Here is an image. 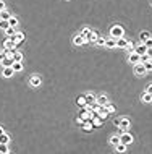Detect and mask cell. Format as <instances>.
I'll return each mask as SVG.
<instances>
[{"label": "cell", "instance_id": "1", "mask_svg": "<svg viewBox=\"0 0 152 154\" xmlns=\"http://www.w3.org/2000/svg\"><path fill=\"white\" fill-rule=\"evenodd\" d=\"M123 34H125V29L121 25H113L110 28V37L118 39V37H123Z\"/></svg>", "mask_w": 152, "mask_h": 154}, {"label": "cell", "instance_id": "2", "mask_svg": "<svg viewBox=\"0 0 152 154\" xmlns=\"http://www.w3.org/2000/svg\"><path fill=\"white\" fill-rule=\"evenodd\" d=\"M117 125H118V128H120L121 131H126V130L129 128V125H131V122H129L128 117H121V119L117 122Z\"/></svg>", "mask_w": 152, "mask_h": 154}, {"label": "cell", "instance_id": "3", "mask_svg": "<svg viewBox=\"0 0 152 154\" xmlns=\"http://www.w3.org/2000/svg\"><path fill=\"white\" fill-rule=\"evenodd\" d=\"M29 84H31L32 88H39L42 84V78L39 76V75H31V76H29Z\"/></svg>", "mask_w": 152, "mask_h": 154}, {"label": "cell", "instance_id": "4", "mask_svg": "<svg viewBox=\"0 0 152 154\" xmlns=\"http://www.w3.org/2000/svg\"><path fill=\"white\" fill-rule=\"evenodd\" d=\"M120 143H125V144H131L133 143V136L128 133V131H123L120 135Z\"/></svg>", "mask_w": 152, "mask_h": 154}, {"label": "cell", "instance_id": "5", "mask_svg": "<svg viewBox=\"0 0 152 154\" xmlns=\"http://www.w3.org/2000/svg\"><path fill=\"white\" fill-rule=\"evenodd\" d=\"M146 73H147V71H146L144 65H142V63H136L134 65V75H138V76H144Z\"/></svg>", "mask_w": 152, "mask_h": 154}, {"label": "cell", "instance_id": "6", "mask_svg": "<svg viewBox=\"0 0 152 154\" xmlns=\"http://www.w3.org/2000/svg\"><path fill=\"white\" fill-rule=\"evenodd\" d=\"M128 60H129V63H133V65H136V63H141V57H139L136 52H129Z\"/></svg>", "mask_w": 152, "mask_h": 154}, {"label": "cell", "instance_id": "7", "mask_svg": "<svg viewBox=\"0 0 152 154\" xmlns=\"http://www.w3.org/2000/svg\"><path fill=\"white\" fill-rule=\"evenodd\" d=\"M73 44H75V46H83V44H86V39L81 34H76L75 37H73Z\"/></svg>", "mask_w": 152, "mask_h": 154}, {"label": "cell", "instance_id": "8", "mask_svg": "<svg viewBox=\"0 0 152 154\" xmlns=\"http://www.w3.org/2000/svg\"><path fill=\"white\" fill-rule=\"evenodd\" d=\"M96 112L99 114L100 117H104V119H105V117L108 115V114H110V112H108V110H107V107H105V105H99V107H97V110H96Z\"/></svg>", "mask_w": 152, "mask_h": 154}, {"label": "cell", "instance_id": "9", "mask_svg": "<svg viewBox=\"0 0 152 154\" xmlns=\"http://www.w3.org/2000/svg\"><path fill=\"white\" fill-rule=\"evenodd\" d=\"M11 39H13L15 44L18 46V44H21V42L24 41V34H23V32H18V31H16V32H15V36H13Z\"/></svg>", "mask_w": 152, "mask_h": 154}, {"label": "cell", "instance_id": "10", "mask_svg": "<svg viewBox=\"0 0 152 154\" xmlns=\"http://www.w3.org/2000/svg\"><path fill=\"white\" fill-rule=\"evenodd\" d=\"M117 47H120V49H126V47H128V39L118 37L117 39Z\"/></svg>", "mask_w": 152, "mask_h": 154}, {"label": "cell", "instance_id": "11", "mask_svg": "<svg viewBox=\"0 0 152 154\" xmlns=\"http://www.w3.org/2000/svg\"><path fill=\"white\" fill-rule=\"evenodd\" d=\"M96 102H97L99 105H107V104H108V97H107L105 94H102V96H97Z\"/></svg>", "mask_w": 152, "mask_h": 154}, {"label": "cell", "instance_id": "12", "mask_svg": "<svg viewBox=\"0 0 152 154\" xmlns=\"http://www.w3.org/2000/svg\"><path fill=\"white\" fill-rule=\"evenodd\" d=\"M105 47H108V49H113V47H117V39H115V37L105 39Z\"/></svg>", "mask_w": 152, "mask_h": 154}, {"label": "cell", "instance_id": "13", "mask_svg": "<svg viewBox=\"0 0 152 154\" xmlns=\"http://www.w3.org/2000/svg\"><path fill=\"white\" fill-rule=\"evenodd\" d=\"M13 68L11 67H4V71H2V75H4V78H11L13 76Z\"/></svg>", "mask_w": 152, "mask_h": 154}, {"label": "cell", "instance_id": "14", "mask_svg": "<svg viewBox=\"0 0 152 154\" xmlns=\"http://www.w3.org/2000/svg\"><path fill=\"white\" fill-rule=\"evenodd\" d=\"M134 52L138 54V55H142V54H146V52H147V47H146L144 44L141 42V44H139L138 47H134Z\"/></svg>", "mask_w": 152, "mask_h": 154}, {"label": "cell", "instance_id": "15", "mask_svg": "<svg viewBox=\"0 0 152 154\" xmlns=\"http://www.w3.org/2000/svg\"><path fill=\"white\" fill-rule=\"evenodd\" d=\"M0 63H2L4 67H11V65H13V57H11V55H7Z\"/></svg>", "mask_w": 152, "mask_h": 154}, {"label": "cell", "instance_id": "16", "mask_svg": "<svg viewBox=\"0 0 152 154\" xmlns=\"http://www.w3.org/2000/svg\"><path fill=\"white\" fill-rule=\"evenodd\" d=\"M104 123V117H100V115H96L92 117V126H99Z\"/></svg>", "mask_w": 152, "mask_h": 154}, {"label": "cell", "instance_id": "17", "mask_svg": "<svg viewBox=\"0 0 152 154\" xmlns=\"http://www.w3.org/2000/svg\"><path fill=\"white\" fill-rule=\"evenodd\" d=\"M141 101L142 102H146V104H151L152 102V94H149V93H142V96H141Z\"/></svg>", "mask_w": 152, "mask_h": 154}, {"label": "cell", "instance_id": "18", "mask_svg": "<svg viewBox=\"0 0 152 154\" xmlns=\"http://www.w3.org/2000/svg\"><path fill=\"white\" fill-rule=\"evenodd\" d=\"M11 57H13V62H21V60H23V54L18 52V50H13V52H11Z\"/></svg>", "mask_w": 152, "mask_h": 154}, {"label": "cell", "instance_id": "19", "mask_svg": "<svg viewBox=\"0 0 152 154\" xmlns=\"http://www.w3.org/2000/svg\"><path fill=\"white\" fill-rule=\"evenodd\" d=\"M84 99H86V104L89 105V104H94L97 97H96V96L92 94V93H91V94H86V96H84Z\"/></svg>", "mask_w": 152, "mask_h": 154}, {"label": "cell", "instance_id": "20", "mask_svg": "<svg viewBox=\"0 0 152 154\" xmlns=\"http://www.w3.org/2000/svg\"><path fill=\"white\" fill-rule=\"evenodd\" d=\"M76 104L80 105V107H81V109L87 107V104H86V99H84V96H80V97L76 99Z\"/></svg>", "mask_w": 152, "mask_h": 154}, {"label": "cell", "instance_id": "21", "mask_svg": "<svg viewBox=\"0 0 152 154\" xmlns=\"http://www.w3.org/2000/svg\"><path fill=\"white\" fill-rule=\"evenodd\" d=\"M11 16H13V15H11L10 11H7V10H2V11H0V20H10Z\"/></svg>", "mask_w": 152, "mask_h": 154}, {"label": "cell", "instance_id": "22", "mask_svg": "<svg viewBox=\"0 0 152 154\" xmlns=\"http://www.w3.org/2000/svg\"><path fill=\"white\" fill-rule=\"evenodd\" d=\"M96 39H97V32L96 31H91L89 34H87V37H86V42L89 41V42H96Z\"/></svg>", "mask_w": 152, "mask_h": 154}, {"label": "cell", "instance_id": "23", "mask_svg": "<svg viewBox=\"0 0 152 154\" xmlns=\"http://www.w3.org/2000/svg\"><path fill=\"white\" fill-rule=\"evenodd\" d=\"M11 68H13L15 73H16V71H21V70H23V63H21V62H13Z\"/></svg>", "mask_w": 152, "mask_h": 154}, {"label": "cell", "instance_id": "24", "mask_svg": "<svg viewBox=\"0 0 152 154\" xmlns=\"http://www.w3.org/2000/svg\"><path fill=\"white\" fill-rule=\"evenodd\" d=\"M126 148H128V144H125V143H118L117 146H115V149H117V153H125V151H126Z\"/></svg>", "mask_w": 152, "mask_h": 154}, {"label": "cell", "instance_id": "25", "mask_svg": "<svg viewBox=\"0 0 152 154\" xmlns=\"http://www.w3.org/2000/svg\"><path fill=\"white\" fill-rule=\"evenodd\" d=\"M15 32H16V29H15L13 26H10V28H7V29H5V36H7V37H13V36H15Z\"/></svg>", "mask_w": 152, "mask_h": 154}, {"label": "cell", "instance_id": "26", "mask_svg": "<svg viewBox=\"0 0 152 154\" xmlns=\"http://www.w3.org/2000/svg\"><path fill=\"white\" fill-rule=\"evenodd\" d=\"M0 143L8 144V143H10V136H8L7 133H2V135H0Z\"/></svg>", "mask_w": 152, "mask_h": 154}, {"label": "cell", "instance_id": "27", "mask_svg": "<svg viewBox=\"0 0 152 154\" xmlns=\"http://www.w3.org/2000/svg\"><path fill=\"white\" fill-rule=\"evenodd\" d=\"M151 37V32L149 31H141V34H139V39H141V42H144L146 39Z\"/></svg>", "mask_w": 152, "mask_h": 154}, {"label": "cell", "instance_id": "28", "mask_svg": "<svg viewBox=\"0 0 152 154\" xmlns=\"http://www.w3.org/2000/svg\"><path fill=\"white\" fill-rule=\"evenodd\" d=\"M7 28H10V25H8V20H0V29H7Z\"/></svg>", "mask_w": 152, "mask_h": 154}, {"label": "cell", "instance_id": "29", "mask_svg": "<svg viewBox=\"0 0 152 154\" xmlns=\"http://www.w3.org/2000/svg\"><path fill=\"white\" fill-rule=\"evenodd\" d=\"M8 25H10V26H13V28H15V26L18 25V18H16V16H11L10 20H8Z\"/></svg>", "mask_w": 152, "mask_h": 154}, {"label": "cell", "instance_id": "30", "mask_svg": "<svg viewBox=\"0 0 152 154\" xmlns=\"http://www.w3.org/2000/svg\"><path fill=\"white\" fill-rule=\"evenodd\" d=\"M96 44H97V46H105V37H100V36H97Z\"/></svg>", "mask_w": 152, "mask_h": 154}, {"label": "cell", "instance_id": "31", "mask_svg": "<svg viewBox=\"0 0 152 154\" xmlns=\"http://www.w3.org/2000/svg\"><path fill=\"white\" fill-rule=\"evenodd\" d=\"M5 153H8V144L0 143V154H5Z\"/></svg>", "mask_w": 152, "mask_h": 154}, {"label": "cell", "instance_id": "32", "mask_svg": "<svg viewBox=\"0 0 152 154\" xmlns=\"http://www.w3.org/2000/svg\"><path fill=\"white\" fill-rule=\"evenodd\" d=\"M142 44H144V46L147 47V49H152V36H151L149 39H146V41L142 42Z\"/></svg>", "mask_w": 152, "mask_h": 154}, {"label": "cell", "instance_id": "33", "mask_svg": "<svg viewBox=\"0 0 152 154\" xmlns=\"http://www.w3.org/2000/svg\"><path fill=\"white\" fill-rule=\"evenodd\" d=\"M144 65V68H146V71H152V60H149V62H146V63H142Z\"/></svg>", "mask_w": 152, "mask_h": 154}, {"label": "cell", "instance_id": "34", "mask_svg": "<svg viewBox=\"0 0 152 154\" xmlns=\"http://www.w3.org/2000/svg\"><path fill=\"white\" fill-rule=\"evenodd\" d=\"M118 143H120V136H112V138H110V144H113V146H117Z\"/></svg>", "mask_w": 152, "mask_h": 154}, {"label": "cell", "instance_id": "35", "mask_svg": "<svg viewBox=\"0 0 152 154\" xmlns=\"http://www.w3.org/2000/svg\"><path fill=\"white\" fill-rule=\"evenodd\" d=\"M89 32H91V29H89V28H84V29H81V36H83L84 39L87 37V34H89Z\"/></svg>", "mask_w": 152, "mask_h": 154}, {"label": "cell", "instance_id": "36", "mask_svg": "<svg viewBox=\"0 0 152 154\" xmlns=\"http://www.w3.org/2000/svg\"><path fill=\"white\" fill-rule=\"evenodd\" d=\"M139 57H141V63H146V62H149V60H151L147 54H142V55H139Z\"/></svg>", "mask_w": 152, "mask_h": 154}, {"label": "cell", "instance_id": "37", "mask_svg": "<svg viewBox=\"0 0 152 154\" xmlns=\"http://www.w3.org/2000/svg\"><path fill=\"white\" fill-rule=\"evenodd\" d=\"M105 107H107V110H108V112H113V110H115V107H113V105L110 104V102H108V104L105 105Z\"/></svg>", "mask_w": 152, "mask_h": 154}, {"label": "cell", "instance_id": "38", "mask_svg": "<svg viewBox=\"0 0 152 154\" xmlns=\"http://www.w3.org/2000/svg\"><path fill=\"white\" fill-rule=\"evenodd\" d=\"M5 57H7V52H5V50H0V62H2Z\"/></svg>", "mask_w": 152, "mask_h": 154}, {"label": "cell", "instance_id": "39", "mask_svg": "<svg viewBox=\"0 0 152 154\" xmlns=\"http://www.w3.org/2000/svg\"><path fill=\"white\" fill-rule=\"evenodd\" d=\"M76 123H80V125H83V123H84V119H83V117H78V119H76Z\"/></svg>", "mask_w": 152, "mask_h": 154}, {"label": "cell", "instance_id": "40", "mask_svg": "<svg viewBox=\"0 0 152 154\" xmlns=\"http://www.w3.org/2000/svg\"><path fill=\"white\" fill-rule=\"evenodd\" d=\"M146 93H149V94H152V84H149V86L146 88Z\"/></svg>", "mask_w": 152, "mask_h": 154}, {"label": "cell", "instance_id": "41", "mask_svg": "<svg viewBox=\"0 0 152 154\" xmlns=\"http://www.w3.org/2000/svg\"><path fill=\"white\" fill-rule=\"evenodd\" d=\"M2 10H5V2H4V0H0V11H2Z\"/></svg>", "mask_w": 152, "mask_h": 154}, {"label": "cell", "instance_id": "42", "mask_svg": "<svg viewBox=\"0 0 152 154\" xmlns=\"http://www.w3.org/2000/svg\"><path fill=\"white\" fill-rule=\"evenodd\" d=\"M149 55V59H152V49H147V52H146Z\"/></svg>", "mask_w": 152, "mask_h": 154}, {"label": "cell", "instance_id": "43", "mask_svg": "<svg viewBox=\"0 0 152 154\" xmlns=\"http://www.w3.org/2000/svg\"><path fill=\"white\" fill-rule=\"evenodd\" d=\"M2 133H5V130L2 128V126H0V135H2Z\"/></svg>", "mask_w": 152, "mask_h": 154}, {"label": "cell", "instance_id": "44", "mask_svg": "<svg viewBox=\"0 0 152 154\" xmlns=\"http://www.w3.org/2000/svg\"><path fill=\"white\" fill-rule=\"evenodd\" d=\"M5 154H11V153H5Z\"/></svg>", "mask_w": 152, "mask_h": 154}]
</instances>
